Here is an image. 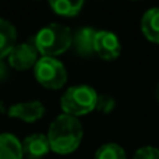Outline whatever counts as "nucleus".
I'll list each match as a JSON object with an SVG mask.
<instances>
[{"mask_svg":"<svg viewBox=\"0 0 159 159\" xmlns=\"http://www.w3.org/2000/svg\"><path fill=\"white\" fill-rule=\"evenodd\" d=\"M82 135L84 130L78 119L63 113L52 121L46 137L50 151L60 155H67L74 152L80 147Z\"/></svg>","mask_w":159,"mask_h":159,"instance_id":"f257e3e1","label":"nucleus"},{"mask_svg":"<svg viewBox=\"0 0 159 159\" xmlns=\"http://www.w3.org/2000/svg\"><path fill=\"white\" fill-rule=\"evenodd\" d=\"M73 43L71 31L61 24H49L38 31L34 45L42 57H55L64 53Z\"/></svg>","mask_w":159,"mask_h":159,"instance_id":"f03ea898","label":"nucleus"},{"mask_svg":"<svg viewBox=\"0 0 159 159\" xmlns=\"http://www.w3.org/2000/svg\"><path fill=\"white\" fill-rule=\"evenodd\" d=\"M98 102V93L89 85H74L63 93L60 106L64 115L78 117L95 110Z\"/></svg>","mask_w":159,"mask_h":159,"instance_id":"7ed1b4c3","label":"nucleus"},{"mask_svg":"<svg viewBox=\"0 0 159 159\" xmlns=\"http://www.w3.org/2000/svg\"><path fill=\"white\" fill-rule=\"evenodd\" d=\"M35 78L48 89H60L67 81L64 64L56 57H41L34 67Z\"/></svg>","mask_w":159,"mask_h":159,"instance_id":"20e7f679","label":"nucleus"},{"mask_svg":"<svg viewBox=\"0 0 159 159\" xmlns=\"http://www.w3.org/2000/svg\"><path fill=\"white\" fill-rule=\"evenodd\" d=\"M39 52L36 50L34 42H22L13 48L10 53H8V64L13 67L14 70L18 71H24V70H30L35 67L38 59Z\"/></svg>","mask_w":159,"mask_h":159,"instance_id":"39448f33","label":"nucleus"},{"mask_svg":"<svg viewBox=\"0 0 159 159\" xmlns=\"http://www.w3.org/2000/svg\"><path fill=\"white\" fill-rule=\"evenodd\" d=\"M93 52L103 60H115L120 56L121 45L117 35L110 31H96Z\"/></svg>","mask_w":159,"mask_h":159,"instance_id":"423d86ee","label":"nucleus"},{"mask_svg":"<svg viewBox=\"0 0 159 159\" xmlns=\"http://www.w3.org/2000/svg\"><path fill=\"white\" fill-rule=\"evenodd\" d=\"M45 115V106L39 101H30V102H20L8 109L10 117L20 119L27 123H34L39 120Z\"/></svg>","mask_w":159,"mask_h":159,"instance_id":"0eeeda50","label":"nucleus"},{"mask_svg":"<svg viewBox=\"0 0 159 159\" xmlns=\"http://www.w3.org/2000/svg\"><path fill=\"white\" fill-rule=\"evenodd\" d=\"M22 154L30 159H41L50 151L48 137L45 134H31L24 138L21 144Z\"/></svg>","mask_w":159,"mask_h":159,"instance_id":"6e6552de","label":"nucleus"},{"mask_svg":"<svg viewBox=\"0 0 159 159\" xmlns=\"http://www.w3.org/2000/svg\"><path fill=\"white\" fill-rule=\"evenodd\" d=\"M141 31L149 42L159 43V7L145 11L141 20Z\"/></svg>","mask_w":159,"mask_h":159,"instance_id":"1a4fd4ad","label":"nucleus"},{"mask_svg":"<svg viewBox=\"0 0 159 159\" xmlns=\"http://www.w3.org/2000/svg\"><path fill=\"white\" fill-rule=\"evenodd\" d=\"M17 31L10 21L0 18V60L8 56V53L16 46Z\"/></svg>","mask_w":159,"mask_h":159,"instance_id":"9d476101","label":"nucleus"},{"mask_svg":"<svg viewBox=\"0 0 159 159\" xmlns=\"http://www.w3.org/2000/svg\"><path fill=\"white\" fill-rule=\"evenodd\" d=\"M22 147L16 135L10 133L0 134V159H22Z\"/></svg>","mask_w":159,"mask_h":159,"instance_id":"9b49d317","label":"nucleus"},{"mask_svg":"<svg viewBox=\"0 0 159 159\" xmlns=\"http://www.w3.org/2000/svg\"><path fill=\"white\" fill-rule=\"evenodd\" d=\"M95 34L96 31L92 28H81L74 36V46L78 55L88 57L93 52V41H95Z\"/></svg>","mask_w":159,"mask_h":159,"instance_id":"f8f14e48","label":"nucleus"},{"mask_svg":"<svg viewBox=\"0 0 159 159\" xmlns=\"http://www.w3.org/2000/svg\"><path fill=\"white\" fill-rule=\"evenodd\" d=\"M49 6L57 16L61 17H74L81 11L84 3L82 2H71V0H52Z\"/></svg>","mask_w":159,"mask_h":159,"instance_id":"ddd939ff","label":"nucleus"},{"mask_svg":"<svg viewBox=\"0 0 159 159\" xmlns=\"http://www.w3.org/2000/svg\"><path fill=\"white\" fill-rule=\"evenodd\" d=\"M93 159H127L126 152L119 144L107 143L98 148Z\"/></svg>","mask_w":159,"mask_h":159,"instance_id":"4468645a","label":"nucleus"},{"mask_svg":"<svg viewBox=\"0 0 159 159\" xmlns=\"http://www.w3.org/2000/svg\"><path fill=\"white\" fill-rule=\"evenodd\" d=\"M115 107H116L115 98H112L110 95H98V102H96V107H95L98 112L103 113V115H109L110 112H113Z\"/></svg>","mask_w":159,"mask_h":159,"instance_id":"2eb2a0df","label":"nucleus"},{"mask_svg":"<svg viewBox=\"0 0 159 159\" xmlns=\"http://www.w3.org/2000/svg\"><path fill=\"white\" fill-rule=\"evenodd\" d=\"M134 159H159V149L149 145L143 147L135 151Z\"/></svg>","mask_w":159,"mask_h":159,"instance_id":"dca6fc26","label":"nucleus"},{"mask_svg":"<svg viewBox=\"0 0 159 159\" xmlns=\"http://www.w3.org/2000/svg\"><path fill=\"white\" fill-rule=\"evenodd\" d=\"M6 77V66L3 63V60H0V80Z\"/></svg>","mask_w":159,"mask_h":159,"instance_id":"f3484780","label":"nucleus"},{"mask_svg":"<svg viewBox=\"0 0 159 159\" xmlns=\"http://www.w3.org/2000/svg\"><path fill=\"white\" fill-rule=\"evenodd\" d=\"M158 99H159V88H158Z\"/></svg>","mask_w":159,"mask_h":159,"instance_id":"a211bd4d","label":"nucleus"}]
</instances>
